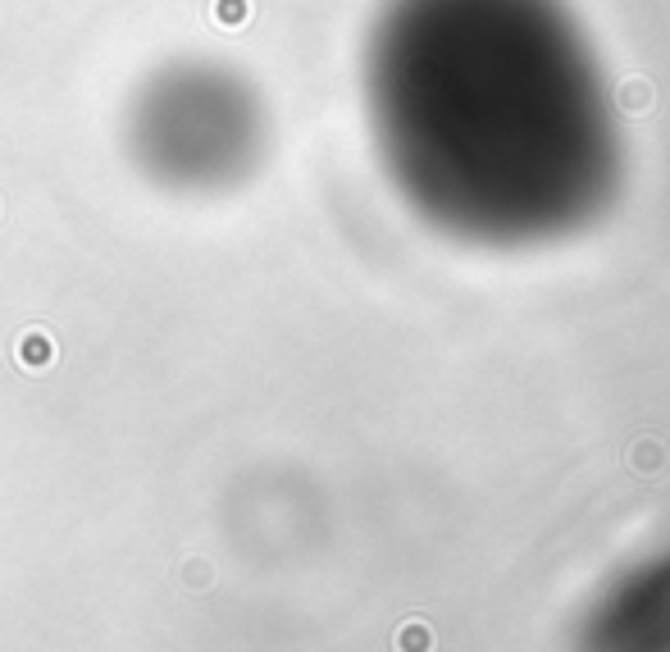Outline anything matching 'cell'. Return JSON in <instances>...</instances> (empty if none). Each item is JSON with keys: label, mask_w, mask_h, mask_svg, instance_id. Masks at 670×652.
Segmentation results:
<instances>
[{"label": "cell", "mask_w": 670, "mask_h": 652, "mask_svg": "<svg viewBox=\"0 0 670 652\" xmlns=\"http://www.w3.org/2000/svg\"><path fill=\"white\" fill-rule=\"evenodd\" d=\"M361 96L388 183L456 238H566L625 178L611 83L566 0H383Z\"/></svg>", "instance_id": "6da1fadb"}, {"label": "cell", "mask_w": 670, "mask_h": 652, "mask_svg": "<svg viewBox=\"0 0 670 652\" xmlns=\"http://www.w3.org/2000/svg\"><path fill=\"white\" fill-rule=\"evenodd\" d=\"M124 146L133 169L160 192H233L265 165V96L224 60L183 55L155 64L128 96Z\"/></svg>", "instance_id": "7a4b0ae2"}]
</instances>
